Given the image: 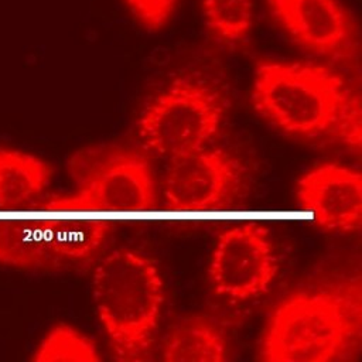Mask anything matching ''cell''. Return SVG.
Listing matches in <instances>:
<instances>
[{"instance_id":"obj_10","label":"cell","mask_w":362,"mask_h":362,"mask_svg":"<svg viewBox=\"0 0 362 362\" xmlns=\"http://www.w3.org/2000/svg\"><path fill=\"white\" fill-rule=\"evenodd\" d=\"M54 170L41 157L10 147H0V209L21 211L48 189Z\"/></svg>"},{"instance_id":"obj_5","label":"cell","mask_w":362,"mask_h":362,"mask_svg":"<svg viewBox=\"0 0 362 362\" xmlns=\"http://www.w3.org/2000/svg\"><path fill=\"white\" fill-rule=\"evenodd\" d=\"M228 109L225 90L201 72H182L143 106L136 133L144 150L174 158L206 147L219 133Z\"/></svg>"},{"instance_id":"obj_7","label":"cell","mask_w":362,"mask_h":362,"mask_svg":"<svg viewBox=\"0 0 362 362\" xmlns=\"http://www.w3.org/2000/svg\"><path fill=\"white\" fill-rule=\"evenodd\" d=\"M280 31L300 49L332 64L355 66L359 23L342 0H264Z\"/></svg>"},{"instance_id":"obj_4","label":"cell","mask_w":362,"mask_h":362,"mask_svg":"<svg viewBox=\"0 0 362 362\" xmlns=\"http://www.w3.org/2000/svg\"><path fill=\"white\" fill-rule=\"evenodd\" d=\"M68 171L72 194L48 201L49 206L106 221L150 218L156 182L148 158L139 150L116 144L85 147L69 158Z\"/></svg>"},{"instance_id":"obj_3","label":"cell","mask_w":362,"mask_h":362,"mask_svg":"<svg viewBox=\"0 0 362 362\" xmlns=\"http://www.w3.org/2000/svg\"><path fill=\"white\" fill-rule=\"evenodd\" d=\"M250 98L255 110L280 132L315 140L335 134L359 93L325 64L262 58L255 65Z\"/></svg>"},{"instance_id":"obj_9","label":"cell","mask_w":362,"mask_h":362,"mask_svg":"<svg viewBox=\"0 0 362 362\" xmlns=\"http://www.w3.org/2000/svg\"><path fill=\"white\" fill-rule=\"evenodd\" d=\"M300 211L286 214L315 221L328 232H355L362 222V177L358 170L321 163L303 174L296 184Z\"/></svg>"},{"instance_id":"obj_8","label":"cell","mask_w":362,"mask_h":362,"mask_svg":"<svg viewBox=\"0 0 362 362\" xmlns=\"http://www.w3.org/2000/svg\"><path fill=\"white\" fill-rule=\"evenodd\" d=\"M240 181L242 167L226 150L206 146L174 157L161 185L170 209L153 212L151 216L216 218L218 206L232 198Z\"/></svg>"},{"instance_id":"obj_12","label":"cell","mask_w":362,"mask_h":362,"mask_svg":"<svg viewBox=\"0 0 362 362\" xmlns=\"http://www.w3.org/2000/svg\"><path fill=\"white\" fill-rule=\"evenodd\" d=\"M205 27L221 44L236 48L250 38L255 23L253 0H199Z\"/></svg>"},{"instance_id":"obj_2","label":"cell","mask_w":362,"mask_h":362,"mask_svg":"<svg viewBox=\"0 0 362 362\" xmlns=\"http://www.w3.org/2000/svg\"><path fill=\"white\" fill-rule=\"evenodd\" d=\"M90 288L113 358L148 359L164 305V281L156 260L139 250L116 249L95 267Z\"/></svg>"},{"instance_id":"obj_1","label":"cell","mask_w":362,"mask_h":362,"mask_svg":"<svg viewBox=\"0 0 362 362\" xmlns=\"http://www.w3.org/2000/svg\"><path fill=\"white\" fill-rule=\"evenodd\" d=\"M361 344V276L342 274L287 293L267 318L257 356L267 362L348 361Z\"/></svg>"},{"instance_id":"obj_14","label":"cell","mask_w":362,"mask_h":362,"mask_svg":"<svg viewBox=\"0 0 362 362\" xmlns=\"http://www.w3.org/2000/svg\"><path fill=\"white\" fill-rule=\"evenodd\" d=\"M134 21L150 33H158L168 25L180 0H120Z\"/></svg>"},{"instance_id":"obj_6","label":"cell","mask_w":362,"mask_h":362,"mask_svg":"<svg viewBox=\"0 0 362 362\" xmlns=\"http://www.w3.org/2000/svg\"><path fill=\"white\" fill-rule=\"evenodd\" d=\"M239 225L218 235L211 263L209 280L216 296L245 303L263 296L273 284L279 259L266 225L256 223V215L246 212L247 223L240 212Z\"/></svg>"},{"instance_id":"obj_15","label":"cell","mask_w":362,"mask_h":362,"mask_svg":"<svg viewBox=\"0 0 362 362\" xmlns=\"http://www.w3.org/2000/svg\"><path fill=\"white\" fill-rule=\"evenodd\" d=\"M361 123H362V107H361V98H358L348 106V109L342 115L334 134L346 147H349V150L355 153L361 151Z\"/></svg>"},{"instance_id":"obj_11","label":"cell","mask_w":362,"mask_h":362,"mask_svg":"<svg viewBox=\"0 0 362 362\" xmlns=\"http://www.w3.org/2000/svg\"><path fill=\"white\" fill-rule=\"evenodd\" d=\"M226 356L225 331L205 314L181 318L167 331L160 348V358L168 362H222Z\"/></svg>"},{"instance_id":"obj_13","label":"cell","mask_w":362,"mask_h":362,"mask_svg":"<svg viewBox=\"0 0 362 362\" xmlns=\"http://www.w3.org/2000/svg\"><path fill=\"white\" fill-rule=\"evenodd\" d=\"M35 362L48 361H99L96 344L68 324H57L42 337L33 356Z\"/></svg>"}]
</instances>
